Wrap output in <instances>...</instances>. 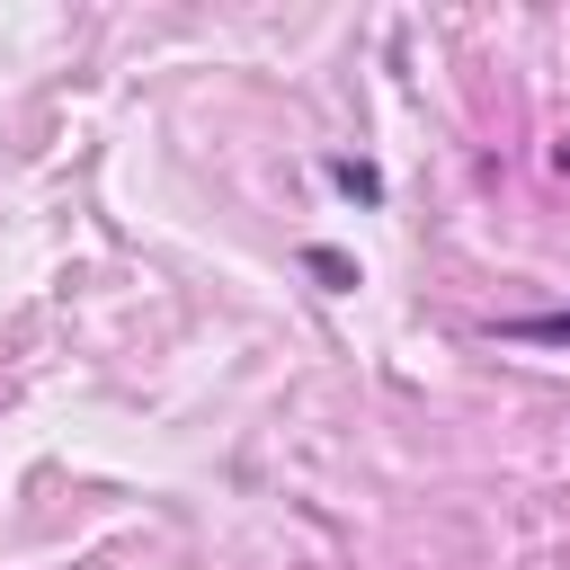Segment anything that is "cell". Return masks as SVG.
I'll return each instance as SVG.
<instances>
[{
  "mask_svg": "<svg viewBox=\"0 0 570 570\" xmlns=\"http://www.w3.org/2000/svg\"><path fill=\"white\" fill-rule=\"evenodd\" d=\"M517 338H570V312H552V321H517Z\"/></svg>",
  "mask_w": 570,
  "mask_h": 570,
  "instance_id": "6da1fadb",
  "label": "cell"
}]
</instances>
